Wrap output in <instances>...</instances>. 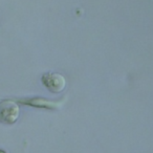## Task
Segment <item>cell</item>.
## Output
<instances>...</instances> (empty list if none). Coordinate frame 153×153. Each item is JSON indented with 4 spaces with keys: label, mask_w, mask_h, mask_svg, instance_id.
I'll use <instances>...</instances> for the list:
<instances>
[{
    "label": "cell",
    "mask_w": 153,
    "mask_h": 153,
    "mask_svg": "<svg viewBox=\"0 0 153 153\" xmlns=\"http://www.w3.org/2000/svg\"><path fill=\"white\" fill-rule=\"evenodd\" d=\"M19 117V106L13 101H3L0 103V122L13 124Z\"/></svg>",
    "instance_id": "obj_1"
},
{
    "label": "cell",
    "mask_w": 153,
    "mask_h": 153,
    "mask_svg": "<svg viewBox=\"0 0 153 153\" xmlns=\"http://www.w3.org/2000/svg\"><path fill=\"white\" fill-rule=\"evenodd\" d=\"M42 82L45 87L51 92L59 94L65 88L66 80L62 74L57 72H47L42 76Z\"/></svg>",
    "instance_id": "obj_2"
},
{
    "label": "cell",
    "mask_w": 153,
    "mask_h": 153,
    "mask_svg": "<svg viewBox=\"0 0 153 153\" xmlns=\"http://www.w3.org/2000/svg\"><path fill=\"white\" fill-rule=\"evenodd\" d=\"M0 153H5V152H3V151H0Z\"/></svg>",
    "instance_id": "obj_3"
}]
</instances>
